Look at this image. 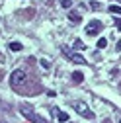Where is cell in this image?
Here are the masks:
<instances>
[{"label": "cell", "mask_w": 121, "mask_h": 123, "mask_svg": "<svg viewBox=\"0 0 121 123\" xmlns=\"http://www.w3.org/2000/svg\"><path fill=\"white\" fill-rule=\"evenodd\" d=\"M60 6H63V8H70L72 6V0H60Z\"/></svg>", "instance_id": "cell-12"}, {"label": "cell", "mask_w": 121, "mask_h": 123, "mask_svg": "<svg viewBox=\"0 0 121 123\" xmlns=\"http://www.w3.org/2000/svg\"><path fill=\"white\" fill-rule=\"evenodd\" d=\"M109 12H111V14H117V16H121V6H109Z\"/></svg>", "instance_id": "cell-11"}, {"label": "cell", "mask_w": 121, "mask_h": 123, "mask_svg": "<svg viewBox=\"0 0 121 123\" xmlns=\"http://www.w3.org/2000/svg\"><path fill=\"white\" fill-rule=\"evenodd\" d=\"M82 80H84V74L82 72H72V82H78L80 84Z\"/></svg>", "instance_id": "cell-6"}, {"label": "cell", "mask_w": 121, "mask_h": 123, "mask_svg": "<svg viewBox=\"0 0 121 123\" xmlns=\"http://www.w3.org/2000/svg\"><path fill=\"white\" fill-rule=\"evenodd\" d=\"M63 53L67 55V57H70V61H72V63H76V65H84L86 63V59L82 57V55H74L70 49H67V47H63Z\"/></svg>", "instance_id": "cell-4"}, {"label": "cell", "mask_w": 121, "mask_h": 123, "mask_svg": "<svg viewBox=\"0 0 121 123\" xmlns=\"http://www.w3.org/2000/svg\"><path fill=\"white\" fill-rule=\"evenodd\" d=\"M57 117H59V121H60V123H63V121H67V123H68V115H67L65 111H59V113H57Z\"/></svg>", "instance_id": "cell-10"}, {"label": "cell", "mask_w": 121, "mask_h": 123, "mask_svg": "<svg viewBox=\"0 0 121 123\" xmlns=\"http://www.w3.org/2000/svg\"><path fill=\"white\" fill-rule=\"evenodd\" d=\"M117 27H119V29H121V20H119V22H117Z\"/></svg>", "instance_id": "cell-15"}, {"label": "cell", "mask_w": 121, "mask_h": 123, "mask_svg": "<svg viewBox=\"0 0 121 123\" xmlns=\"http://www.w3.org/2000/svg\"><path fill=\"white\" fill-rule=\"evenodd\" d=\"M105 45H108V41H105L103 37H102V39H98V47H100V49H103Z\"/></svg>", "instance_id": "cell-13"}, {"label": "cell", "mask_w": 121, "mask_h": 123, "mask_svg": "<svg viewBox=\"0 0 121 123\" xmlns=\"http://www.w3.org/2000/svg\"><path fill=\"white\" fill-rule=\"evenodd\" d=\"M119 123H121V121H119Z\"/></svg>", "instance_id": "cell-16"}, {"label": "cell", "mask_w": 121, "mask_h": 123, "mask_svg": "<svg viewBox=\"0 0 121 123\" xmlns=\"http://www.w3.org/2000/svg\"><path fill=\"white\" fill-rule=\"evenodd\" d=\"M100 27H102L100 22H90V24L86 25V33H88V35H96V33H100Z\"/></svg>", "instance_id": "cell-5"}, {"label": "cell", "mask_w": 121, "mask_h": 123, "mask_svg": "<svg viewBox=\"0 0 121 123\" xmlns=\"http://www.w3.org/2000/svg\"><path fill=\"white\" fill-rule=\"evenodd\" d=\"M10 49H12V51H22V43L12 41V43H10Z\"/></svg>", "instance_id": "cell-9"}, {"label": "cell", "mask_w": 121, "mask_h": 123, "mask_svg": "<svg viewBox=\"0 0 121 123\" xmlns=\"http://www.w3.org/2000/svg\"><path fill=\"white\" fill-rule=\"evenodd\" d=\"M72 107H74V110H76L82 117H88V119L92 117V111L88 110V105H86V104H82V102H74V104H72Z\"/></svg>", "instance_id": "cell-2"}, {"label": "cell", "mask_w": 121, "mask_h": 123, "mask_svg": "<svg viewBox=\"0 0 121 123\" xmlns=\"http://www.w3.org/2000/svg\"><path fill=\"white\" fill-rule=\"evenodd\" d=\"M25 82H27V74H25V70L16 68V70L10 74V86H12V88H22Z\"/></svg>", "instance_id": "cell-1"}, {"label": "cell", "mask_w": 121, "mask_h": 123, "mask_svg": "<svg viewBox=\"0 0 121 123\" xmlns=\"http://www.w3.org/2000/svg\"><path fill=\"white\" fill-rule=\"evenodd\" d=\"M68 20H70V22H80L82 18H80V14H76V12H70V14H68Z\"/></svg>", "instance_id": "cell-7"}, {"label": "cell", "mask_w": 121, "mask_h": 123, "mask_svg": "<svg viewBox=\"0 0 121 123\" xmlns=\"http://www.w3.org/2000/svg\"><path fill=\"white\" fill-rule=\"evenodd\" d=\"M20 111H22V115H24V117H27L29 121H33V123H45V121H43L39 115H35L33 111H29L25 105H22V107H20Z\"/></svg>", "instance_id": "cell-3"}, {"label": "cell", "mask_w": 121, "mask_h": 123, "mask_svg": "<svg viewBox=\"0 0 121 123\" xmlns=\"http://www.w3.org/2000/svg\"><path fill=\"white\" fill-rule=\"evenodd\" d=\"M74 49H76V51H84V49H86V45H84L80 39H76V41H74Z\"/></svg>", "instance_id": "cell-8"}, {"label": "cell", "mask_w": 121, "mask_h": 123, "mask_svg": "<svg viewBox=\"0 0 121 123\" xmlns=\"http://www.w3.org/2000/svg\"><path fill=\"white\" fill-rule=\"evenodd\" d=\"M41 67H43V68H49V67H51V63H49L47 59H43V61H41Z\"/></svg>", "instance_id": "cell-14"}]
</instances>
